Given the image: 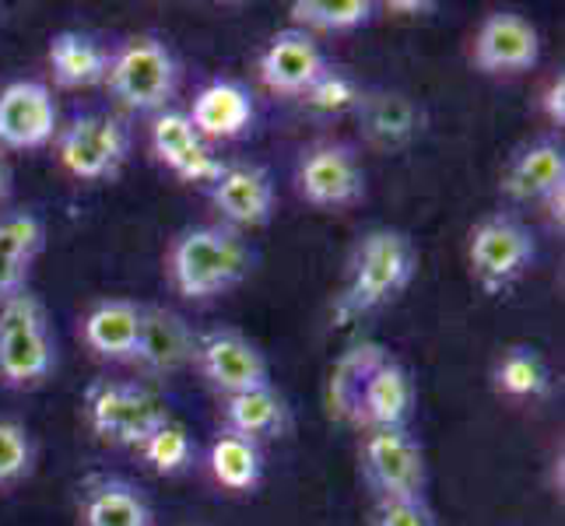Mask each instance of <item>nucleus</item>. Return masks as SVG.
<instances>
[{"label": "nucleus", "instance_id": "obj_26", "mask_svg": "<svg viewBox=\"0 0 565 526\" xmlns=\"http://www.w3.org/2000/svg\"><path fill=\"white\" fill-rule=\"evenodd\" d=\"M207 471L214 484L232 495H253L264 484V446L236 432H222L207 446Z\"/></svg>", "mask_w": 565, "mask_h": 526}, {"label": "nucleus", "instance_id": "obj_9", "mask_svg": "<svg viewBox=\"0 0 565 526\" xmlns=\"http://www.w3.org/2000/svg\"><path fill=\"white\" fill-rule=\"evenodd\" d=\"M296 193L317 211H344L365 197V169L352 144L317 141L296 162Z\"/></svg>", "mask_w": 565, "mask_h": 526}, {"label": "nucleus", "instance_id": "obj_36", "mask_svg": "<svg viewBox=\"0 0 565 526\" xmlns=\"http://www.w3.org/2000/svg\"><path fill=\"white\" fill-rule=\"evenodd\" d=\"M386 11L390 14H404V18H425V14H433L436 11V4H418V0H390L386 4Z\"/></svg>", "mask_w": 565, "mask_h": 526}, {"label": "nucleus", "instance_id": "obj_17", "mask_svg": "<svg viewBox=\"0 0 565 526\" xmlns=\"http://www.w3.org/2000/svg\"><path fill=\"white\" fill-rule=\"evenodd\" d=\"M198 330L183 313L169 305H141V334L134 347V362L148 376H177L193 365Z\"/></svg>", "mask_w": 565, "mask_h": 526}, {"label": "nucleus", "instance_id": "obj_13", "mask_svg": "<svg viewBox=\"0 0 565 526\" xmlns=\"http://www.w3.org/2000/svg\"><path fill=\"white\" fill-rule=\"evenodd\" d=\"M211 204L218 207L222 225L228 228H264L278 211L275 175L257 162H225L218 180L207 186Z\"/></svg>", "mask_w": 565, "mask_h": 526}, {"label": "nucleus", "instance_id": "obj_18", "mask_svg": "<svg viewBox=\"0 0 565 526\" xmlns=\"http://www.w3.org/2000/svg\"><path fill=\"white\" fill-rule=\"evenodd\" d=\"M186 116H190L193 130H198L207 144L211 141H236L257 124V99H253V92L243 82L214 77V82H207L198 95H193Z\"/></svg>", "mask_w": 565, "mask_h": 526}, {"label": "nucleus", "instance_id": "obj_22", "mask_svg": "<svg viewBox=\"0 0 565 526\" xmlns=\"http://www.w3.org/2000/svg\"><path fill=\"white\" fill-rule=\"evenodd\" d=\"M82 344L99 362L127 365L141 334V305L134 299H99L82 316Z\"/></svg>", "mask_w": 565, "mask_h": 526}, {"label": "nucleus", "instance_id": "obj_15", "mask_svg": "<svg viewBox=\"0 0 565 526\" xmlns=\"http://www.w3.org/2000/svg\"><path fill=\"white\" fill-rule=\"evenodd\" d=\"M77 526H154L151 498L124 474H88L74 492Z\"/></svg>", "mask_w": 565, "mask_h": 526}, {"label": "nucleus", "instance_id": "obj_27", "mask_svg": "<svg viewBox=\"0 0 565 526\" xmlns=\"http://www.w3.org/2000/svg\"><path fill=\"white\" fill-rule=\"evenodd\" d=\"M390 355L386 344L380 341H355L344 355L330 368L327 379V407L330 418H338L344 425H355V411H359V397L373 376V368Z\"/></svg>", "mask_w": 565, "mask_h": 526}, {"label": "nucleus", "instance_id": "obj_30", "mask_svg": "<svg viewBox=\"0 0 565 526\" xmlns=\"http://www.w3.org/2000/svg\"><path fill=\"white\" fill-rule=\"evenodd\" d=\"M138 457L145 460L148 471L162 477H180L198 463V442H193L190 428L177 418H169L138 446Z\"/></svg>", "mask_w": 565, "mask_h": 526}, {"label": "nucleus", "instance_id": "obj_6", "mask_svg": "<svg viewBox=\"0 0 565 526\" xmlns=\"http://www.w3.org/2000/svg\"><path fill=\"white\" fill-rule=\"evenodd\" d=\"M537 260V239L516 214L495 211L471 228L467 236V267L481 291L502 296L513 288Z\"/></svg>", "mask_w": 565, "mask_h": 526}, {"label": "nucleus", "instance_id": "obj_14", "mask_svg": "<svg viewBox=\"0 0 565 526\" xmlns=\"http://www.w3.org/2000/svg\"><path fill=\"white\" fill-rule=\"evenodd\" d=\"M148 141H151L154 162L166 165L183 183L211 186L218 180V172L225 169V162L214 154V148L193 130L190 116L183 109H166L159 116H151Z\"/></svg>", "mask_w": 565, "mask_h": 526}, {"label": "nucleus", "instance_id": "obj_19", "mask_svg": "<svg viewBox=\"0 0 565 526\" xmlns=\"http://www.w3.org/2000/svg\"><path fill=\"white\" fill-rule=\"evenodd\" d=\"M558 186H565V148L555 138L516 148L499 175L502 197L513 204H544Z\"/></svg>", "mask_w": 565, "mask_h": 526}, {"label": "nucleus", "instance_id": "obj_20", "mask_svg": "<svg viewBox=\"0 0 565 526\" xmlns=\"http://www.w3.org/2000/svg\"><path fill=\"white\" fill-rule=\"evenodd\" d=\"M418 407V389L412 373L394 358L386 355L373 376H369L362 397H359V411H355V428H407L415 418Z\"/></svg>", "mask_w": 565, "mask_h": 526}, {"label": "nucleus", "instance_id": "obj_4", "mask_svg": "<svg viewBox=\"0 0 565 526\" xmlns=\"http://www.w3.org/2000/svg\"><path fill=\"white\" fill-rule=\"evenodd\" d=\"M106 88L130 112L159 116L172 109V99L180 92V61L172 46L159 35H130L120 46L109 50Z\"/></svg>", "mask_w": 565, "mask_h": 526}, {"label": "nucleus", "instance_id": "obj_1", "mask_svg": "<svg viewBox=\"0 0 565 526\" xmlns=\"http://www.w3.org/2000/svg\"><path fill=\"white\" fill-rule=\"evenodd\" d=\"M253 267L243 232L228 225H190L166 249V275L186 302H211L239 288Z\"/></svg>", "mask_w": 565, "mask_h": 526}, {"label": "nucleus", "instance_id": "obj_35", "mask_svg": "<svg viewBox=\"0 0 565 526\" xmlns=\"http://www.w3.org/2000/svg\"><path fill=\"white\" fill-rule=\"evenodd\" d=\"M544 218H548V225L555 228V232H562L565 228V186H558L548 201H544Z\"/></svg>", "mask_w": 565, "mask_h": 526}, {"label": "nucleus", "instance_id": "obj_8", "mask_svg": "<svg viewBox=\"0 0 565 526\" xmlns=\"http://www.w3.org/2000/svg\"><path fill=\"white\" fill-rule=\"evenodd\" d=\"M362 484L380 498H425L428 463L412 428H365L359 439Z\"/></svg>", "mask_w": 565, "mask_h": 526}, {"label": "nucleus", "instance_id": "obj_21", "mask_svg": "<svg viewBox=\"0 0 565 526\" xmlns=\"http://www.w3.org/2000/svg\"><path fill=\"white\" fill-rule=\"evenodd\" d=\"M362 124V138L376 151H401L425 130V109L404 92H362V103L355 109Z\"/></svg>", "mask_w": 565, "mask_h": 526}, {"label": "nucleus", "instance_id": "obj_31", "mask_svg": "<svg viewBox=\"0 0 565 526\" xmlns=\"http://www.w3.org/2000/svg\"><path fill=\"white\" fill-rule=\"evenodd\" d=\"M39 466V442L18 418H0V492L25 484Z\"/></svg>", "mask_w": 565, "mask_h": 526}, {"label": "nucleus", "instance_id": "obj_23", "mask_svg": "<svg viewBox=\"0 0 565 526\" xmlns=\"http://www.w3.org/2000/svg\"><path fill=\"white\" fill-rule=\"evenodd\" d=\"M46 249V222L35 211L0 214V302L25 291L32 267Z\"/></svg>", "mask_w": 565, "mask_h": 526}, {"label": "nucleus", "instance_id": "obj_28", "mask_svg": "<svg viewBox=\"0 0 565 526\" xmlns=\"http://www.w3.org/2000/svg\"><path fill=\"white\" fill-rule=\"evenodd\" d=\"M492 386L505 400H544L552 394V368L537 347L513 344L495 358Z\"/></svg>", "mask_w": 565, "mask_h": 526}, {"label": "nucleus", "instance_id": "obj_37", "mask_svg": "<svg viewBox=\"0 0 565 526\" xmlns=\"http://www.w3.org/2000/svg\"><path fill=\"white\" fill-rule=\"evenodd\" d=\"M14 193V175H11V165L4 162V154H0V204H8Z\"/></svg>", "mask_w": 565, "mask_h": 526}, {"label": "nucleus", "instance_id": "obj_24", "mask_svg": "<svg viewBox=\"0 0 565 526\" xmlns=\"http://www.w3.org/2000/svg\"><path fill=\"white\" fill-rule=\"evenodd\" d=\"M222 428L225 432H236L253 442H270V439H285L291 428V407L288 400L270 386L249 389V394H236L222 400Z\"/></svg>", "mask_w": 565, "mask_h": 526}, {"label": "nucleus", "instance_id": "obj_2", "mask_svg": "<svg viewBox=\"0 0 565 526\" xmlns=\"http://www.w3.org/2000/svg\"><path fill=\"white\" fill-rule=\"evenodd\" d=\"M418 275V246L401 228H373L355 246L348 285L334 302V320L352 323L359 316L401 299Z\"/></svg>", "mask_w": 565, "mask_h": 526}, {"label": "nucleus", "instance_id": "obj_25", "mask_svg": "<svg viewBox=\"0 0 565 526\" xmlns=\"http://www.w3.org/2000/svg\"><path fill=\"white\" fill-rule=\"evenodd\" d=\"M50 71L53 82L77 92V88H95L106 85V71H109V46H103L99 39L88 32H74L64 29L50 39Z\"/></svg>", "mask_w": 565, "mask_h": 526}, {"label": "nucleus", "instance_id": "obj_33", "mask_svg": "<svg viewBox=\"0 0 565 526\" xmlns=\"http://www.w3.org/2000/svg\"><path fill=\"white\" fill-rule=\"evenodd\" d=\"M369 526H439L428 498H380L369 509Z\"/></svg>", "mask_w": 565, "mask_h": 526}, {"label": "nucleus", "instance_id": "obj_5", "mask_svg": "<svg viewBox=\"0 0 565 526\" xmlns=\"http://www.w3.org/2000/svg\"><path fill=\"white\" fill-rule=\"evenodd\" d=\"M82 411L95 439L109 446H127V450H138L154 428L172 418L166 400L138 379L88 383Z\"/></svg>", "mask_w": 565, "mask_h": 526}, {"label": "nucleus", "instance_id": "obj_16", "mask_svg": "<svg viewBox=\"0 0 565 526\" xmlns=\"http://www.w3.org/2000/svg\"><path fill=\"white\" fill-rule=\"evenodd\" d=\"M327 67L330 64H327L320 39L291 25L267 39L260 64H257L267 92L288 95V99H302V92L313 85Z\"/></svg>", "mask_w": 565, "mask_h": 526}, {"label": "nucleus", "instance_id": "obj_32", "mask_svg": "<svg viewBox=\"0 0 565 526\" xmlns=\"http://www.w3.org/2000/svg\"><path fill=\"white\" fill-rule=\"evenodd\" d=\"M299 103L306 109L320 112V116H344V112H355L359 109V103H362V85L348 71L327 67L317 77V82L302 92Z\"/></svg>", "mask_w": 565, "mask_h": 526}, {"label": "nucleus", "instance_id": "obj_11", "mask_svg": "<svg viewBox=\"0 0 565 526\" xmlns=\"http://www.w3.org/2000/svg\"><path fill=\"white\" fill-rule=\"evenodd\" d=\"M61 130V109H56L53 88L35 77H18L0 88V148L8 151H35L53 144Z\"/></svg>", "mask_w": 565, "mask_h": 526}, {"label": "nucleus", "instance_id": "obj_3", "mask_svg": "<svg viewBox=\"0 0 565 526\" xmlns=\"http://www.w3.org/2000/svg\"><path fill=\"white\" fill-rule=\"evenodd\" d=\"M56 373V337L46 302L32 288L0 302V386L39 389Z\"/></svg>", "mask_w": 565, "mask_h": 526}, {"label": "nucleus", "instance_id": "obj_10", "mask_svg": "<svg viewBox=\"0 0 565 526\" xmlns=\"http://www.w3.org/2000/svg\"><path fill=\"white\" fill-rule=\"evenodd\" d=\"M193 368L201 373L207 389H214L222 400L270 386L267 355L243 334V330H232V326H214L198 334Z\"/></svg>", "mask_w": 565, "mask_h": 526}, {"label": "nucleus", "instance_id": "obj_34", "mask_svg": "<svg viewBox=\"0 0 565 526\" xmlns=\"http://www.w3.org/2000/svg\"><path fill=\"white\" fill-rule=\"evenodd\" d=\"M537 106H541L544 120H548L552 127H562V124H565V74H562V71L552 77L548 85H544Z\"/></svg>", "mask_w": 565, "mask_h": 526}, {"label": "nucleus", "instance_id": "obj_7", "mask_svg": "<svg viewBox=\"0 0 565 526\" xmlns=\"http://www.w3.org/2000/svg\"><path fill=\"white\" fill-rule=\"evenodd\" d=\"M56 162L82 183H113L130 159V127L113 112H82L56 130Z\"/></svg>", "mask_w": 565, "mask_h": 526}, {"label": "nucleus", "instance_id": "obj_29", "mask_svg": "<svg viewBox=\"0 0 565 526\" xmlns=\"http://www.w3.org/2000/svg\"><path fill=\"white\" fill-rule=\"evenodd\" d=\"M291 29H302L309 35L317 32H355L376 18L373 0H296L288 8Z\"/></svg>", "mask_w": 565, "mask_h": 526}, {"label": "nucleus", "instance_id": "obj_12", "mask_svg": "<svg viewBox=\"0 0 565 526\" xmlns=\"http://www.w3.org/2000/svg\"><path fill=\"white\" fill-rule=\"evenodd\" d=\"M541 61V32L520 11H492L481 18L471 43V64L481 74H527Z\"/></svg>", "mask_w": 565, "mask_h": 526}]
</instances>
